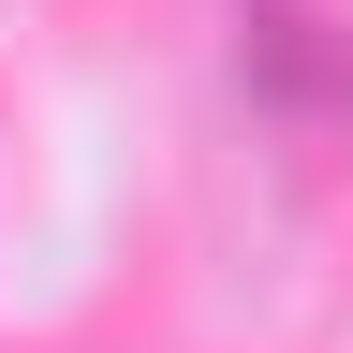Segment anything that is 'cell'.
Returning <instances> with one entry per match:
<instances>
[{
    "mask_svg": "<svg viewBox=\"0 0 353 353\" xmlns=\"http://www.w3.org/2000/svg\"><path fill=\"white\" fill-rule=\"evenodd\" d=\"M250 74L280 118H353V30L324 0H250Z\"/></svg>",
    "mask_w": 353,
    "mask_h": 353,
    "instance_id": "1",
    "label": "cell"
}]
</instances>
